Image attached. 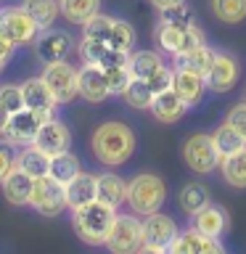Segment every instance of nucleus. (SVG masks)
Wrapping results in <instances>:
<instances>
[{"label": "nucleus", "mask_w": 246, "mask_h": 254, "mask_svg": "<svg viewBox=\"0 0 246 254\" xmlns=\"http://www.w3.org/2000/svg\"><path fill=\"white\" fill-rule=\"evenodd\" d=\"M0 8H3V5H0Z\"/></svg>", "instance_id": "49"}, {"label": "nucleus", "mask_w": 246, "mask_h": 254, "mask_svg": "<svg viewBox=\"0 0 246 254\" xmlns=\"http://www.w3.org/2000/svg\"><path fill=\"white\" fill-rule=\"evenodd\" d=\"M244 101H246V90H244Z\"/></svg>", "instance_id": "48"}, {"label": "nucleus", "mask_w": 246, "mask_h": 254, "mask_svg": "<svg viewBox=\"0 0 246 254\" xmlns=\"http://www.w3.org/2000/svg\"><path fill=\"white\" fill-rule=\"evenodd\" d=\"M225 122H228V125H233L236 130H238V132H241L244 138H246V101H241L238 106H233V109L228 111Z\"/></svg>", "instance_id": "43"}, {"label": "nucleus", "mask_w": 246, "mask_h": 254, "mask_svg": "<svg viewBox=\"0 0 246 254\" xmlns=\"http://www.w3.org/2000/svg\"><path fill=\"white\" fill-rule=\"evenodd\" d=\"M101 13V0H61V16L71 24H82Z\"/></svg>", "instance_id": "29"}, {"label": "nucleus", "mask_w": 246, "mask_h": 254, "mask_svg": "<svg viewBox=\"0 0 246 254\" xmlns=\"http://www.w3.org/2000/svg\"><path fill=\"white\" fill-rule=\"evenodd\" d=\"M172 254H217L222 252V244L212 236H204L201 230H196L193 225L185 230H178L175 241L170 244Z\"/></svg>", "instance_id": "14"}, {"label": "nucleus", "mask_w": 246, "mask_h": 254, "mask_svg": "<svg viewBox=\"0 0 246 254\" xmlns=\"http://www.w3.org/2000/svg\"><path fill=\"white\" fill-rule=\"evenodd\" d=\"M148 85H151V90H154V95H156V93L170 90V87L175 85V69H170V66L164 64V66L159 69L156 74H151V77H148Z\"/></svg>", "instance_id": "41"}, {"label": "nucleus", "mask_w": 246, "mask_h": 254, "mask_svg": "<svg viewBox=\"0 0 246 254\" xmlns=\"http://www.w3.org/2000/svg\"><path fill=\"white\" fill-rule=\"evenodd\" d=\"M178 201H180L185 214H196L198 209H204V206L209 204V188H206L204 183H185V186L180 188Z\"/></svg>", "instance_id": "31"}, {"label": "nucleus", "mask_w": 246, "mask_h": 254, "mask_svg": "<svg viewBox=\"0 0 246 254\" xmlns=\"http://www.w3.org/2000/svg\"><path fill=\"white\" fill-rule=\"evenodd\" d=\"M106 71V77H109V90H111V95H122L124 90H127V85L132 82V71H130V66H114V69H103Z\"/></svg>", "instance_id": "38"}, {"label": "nucleus", "mask_w": 246, "mask_h": 254, "mask_svg": "<svg viewBox=\"0 0 246 254\" xmlns=\"http://www.w3.org/2000/svg\"><path fill=\"white\" fill-rule=\"evenodd\" d=\"M106 51H109V43H98V40H87V37H82L79 45H77L79 61L82 64H95V66L101 64V59H103Z\"/></svg>", "instance_id": "37"}, {"label": "nucleus", "mask_w": 246, "mask_h": 254, "mask_svg": "<svg viewBox=\"0 0 246 254\" xmlns=\"http://www.w3.org/2000/svg\"><path fill=\"white\" fill-rule=\"evenodd\" d=\"M172 87H175V93L188 103V109L198 106V103L204 101V90H209V87H206V79L201 74H193V71L178 69V66H175V85Z\"/></svg>", "instance_id": "21"}, {"label": "nucleus", "mask_w": 246, "mask_h": 254, "mask_svg": "<svg viewBox=\"0 0 246 254\" xmlns=\"http://www.w3.org/2000/svg\"><path fill=\"white\" fill-rule=\"evenodd\" d=\"M193 24V21H190ZM185 32H188V24H172V21H156L154 27V43L162 53H180L183 51V40H185Z\"/></svg>", "instance_id": "22"}, {"label": "nucleus", "mask_w": 246, "mask_h": 254, "mask_svg": "<svg viewBox=\"0 0 246 254\" xmlns=\"http://www.w3.org/2000/svg\"><path fill=\"white\" fill-rule=\"evenodd\" d=\"M209 8L222 24H241L246 19V0H209Z\"/></svg>", "instance_id": "33"}, {"label": "nucleus", "mask_w": 246, "mask_h": 254, "mask_svg": "<svg viewBox=\"0 0 246 254\" xmlns=\"http://www.w3.org/2000/svg\"><path fill=\"white\" fill-rule=\"evenodd\" d=\"M114 220H117V209L109 204H103L101 198L71 209L74 233H77L79 241L87 244V246H106L109 233H111V228H114Z\"/></svg>", "instance_id": "2"}, {"label": "nucleus", "mask_w": 246, "mask_h": 254, "mask_svg": "<svg viewBox=\"0 0 246 254\" xmlns=\"http://www.w3.org/2000/svg\"><path fill=\"white\" fill-rule=\"evenodd\" d=\"M124 103L130 109H138V111H148L151 103H154V90H151L148 79H138L132 77V82L127 85V90L122 93Z\"/></svg>", "instance_id": "32"}, {"label": "nucleus", "mask_w": 246, "mask_h": 254, "mask_svg": "<svg viewBox=\"0 0 246 254\" xmlns=\"http://www.w3.org/2000/svg\"><path fill=\"white\" fill-rule=\"evenodd\" d=\"M106 246H109V252H114V254L140 252V246H143V222L135 217V214H117Z\"/></svg>", "instance_id": "9"}, {"label": "nucleus", "mask_w": 246, "mask_h": 254, "mask_svg": "<svg viewBox=\"0 0 246 254\" xmlns=\"http://www.w3.org/2000/svg\"><path fill=\"white\" fill-rule=\"evenodd\" d=\"M35 146L48 151L51 156L61 154V151H69L71 148V132H69L66 122H61L56 117H48L43 122V127H40L37 138H35Z\"/></svg>", "instance_id": "16"}, {"label": "nucleus", "mask_w": 246, "mask_h": 254, "mask_svg": "<svg viewBox=\"0 0 246 254\" xmlns=\"http://www.w3.org/2000/svg\"><path fill=\"white\" fill-rule=\"evenodd\" d=\"M21 8L40 24V29H48L61 13V0H21Z\"/></svg>", "instance_id": "27"}, {"label": "nucleus", "mask_w": 246, "mask_h": 254, "mask_svg": "<svg viewBox=\"0 0 246 254\" xmlns=\"http://www.w3.org/2000/svg\"><path fill=\"white\" fill-rule=\"evenodd\" d=\"M127 66H130L132 77L148 79L151 74H156L164 66V61H162V53H156V51H138V53H130Z\"/></svg>", "instance_id": "28"}, {"label": "nucleus", "mask_w": 246, "mask_h": 254, "mask_svg": "<svg viewBox=\"0 0 246 254\" xmlns=\"http://www.w3.org/2000/svg\"><path fill=\"white\" fill-rule=\"evenodd\" d=\"M21 93H24V106L32 109V111H37V114L56 117V109L61 106L43 77H29V79H24V82H21Z\"/></svg>", "instance_id": "13"}, {"label": "nucleus", "mask_w": 246, "mask_h": 254, "mask_svg": "<svg viewBox=\"0 0 246 254\" xmlns=\"http://www.w3.org/2000/svg\"><path fill=\"white\" fill-rule=\"evenodd\" d=\"M114 21L117 19H111V16H106V13H95L93 19H87L82 24V37L98 40V43H109L111 29H114Z\"/></svg>", "instance_id": "35"}, {"label": "nucleus", "mask_w": 246, "mask_h": 254, "mask_svg": "<svg viewBox=\"0 0 246 254\" xmlns=\"http://www.w3.org/2000/svg\"><path fill=\"white\" fill-rule=\"evenodd\" d=\"M167 198V188H164V180L154 172H140L127 183V204L135 214H151V212H159L162 209Z\"/></svg>", "instance_id": "3"}, {"label": "nucleus", "mask_w": 246, "mask_h": 254, "mask_svg": "<svg viewBox=\"0 0 246 254\" xmlns=\"http://www.w3.org/2000/svg\"><path fill=\"white\" fill-rule=\"evenodd\" d=\"M8 66V64H3V61H0V74H3V69Z\"/></svg>", "instance_id": "47"}, {"label": "nucleus", "mask_w": 246, "mask_h": 254, "mask_svg": "<svg viewBox=\"0 0 246 254\" xmlns=\"http://www.w3.org/2000/svg\"><path fill=\"white\" fill-rule=\"evenodd\" d=\"M98 198L103 204L119 209V206L127 201V183L119 178V175H114V172L98 175Z\"/></svg>", "instance_id": "25"}, {"label": "nucleus", "mask_w": 246, "mask_h": 254, "mask_svg": "<svg viewBox=\"0 0 246 254\" xmlns=\"http://www.w3.org/2000/svg\"><path fill=\"white\" fill-rule=\"evenodd\" d=\"M0 103H3V106L11 111V114H16V111H21V109H27V106H24L21 85H13V82L0 85Z\"/></svg>", "instance_id": "40"}, {"label": "nucleus", "mask_w": 246, "mask_h": 254, "mask_svg": "<svg viewBox=\"0 0 246 254\" xmlns=\"http://www.w3.org/2000/svg\"><path fill=\"white\" fill-rule=\"evenodd\" d=\"M0 188H3V196H5L8 204L29 206V196H32V188H35V178L27 175L24 170H19V167H13V170L3 178Z\"/></svg>", "instance_id": "18"}, {"label": "nucleus", "mask_w": 246, "mask_h": 254, "mask_svg": "<svg viewBox=\"0 0 246 254\" xmlns=\"http://www.w3.org/2000/svg\"><path fill=\"white\" fill-rule=\"evenodd\" d=\"M40 77L48 82V87L53 90L56 101H59L61 106L63 103H71L79 95V69H74L66 59L45 64V69Z\"/></svg>", "instance_id": "8"}, {"label": "nucleus", "mask_w": 246, "mask_h": 254, "mask_svg": "<svg viewBox=\"0 0 246 254\" xmlns=\"http://www.w3.org/2000/svg\"><path fill=\"white\" fill-rule=\"evenodd\" d=\"M8 122H11V111H8L3 103H0V138L5 135V130H8Z\"/></svg>", "instance_id": "45"}, {"label": "nucleus", "mask_w": 246, "mask_h": 254, "mask_svg": "<svg viewBox=\"0 0 246 254\" xmlns=\"http://www.w3.org/2000/svg\"><path fill=\"white\" fill-rule=\"evenodd\" d=\"M109 45L114 48V51L132 53V48H135V29H132V24L117 19L114 29H111V37H109Z\"/></svg>", "instance_id": "36"}, {"label": "nucleus", "mask_w": 246, "mask_h": 254, "mask_svg": "<svg viewBox=\"0 0 246 254\" xmlns=\"http://www.w3.org/2000/svg\"><path fill=\"white\" fill-rule=\"evenodd\" d=\"M241 79V61L230 51H214V64L206 74V87L212 93H228L233 90Z\"/></svg>", "instance_id": "11"}, {"label": "nucleus", "mask_w": 246, "mask_h": 254, "mask_svg": "<svg viewBox=\"0 0 246 254\" xmlns=\"http://www.w3.org/2000/svg\"><path fill=\"white\" fill-rule=\"evenodd\" d=\"M13 167H16V151H13L11 143L3 138L0 140V183H3V178L13 170Z\"/></svg>", "instance_id": "42"}, {"label": "nucleus", "mask_w": 246, "mask_h": 254, "mask_svg": "<svg viewBox=\"0 0 246 254\" xmlns=\"http://www.w3.org/2000/svg\"><path fill=\"white\" fill-rule=\"evenodd\" d=\"M45 119H48L45 114H37V111H32V109H21V111H16V114H11V122H8V130H5L3 138L11 143L13 148L29 146V143H35Z\"/></svg>", "instance_id": "12"}, {"label": "nucleus", "mask_w": 246, "mask_h": 254, "mask_svg": "<svg viewBox=\"0 0 246 254\" xmlns=\"http://www.w3.org/2000/svg\"><path fill=\"white\" fill-rule=\"evenodd\" d=\"M74 37L69 35L66 29H56V27H48L37 35L35 40V56L43 64H53V61H63L74 53Z\"/></svg>", "instance_id": "10"}, {"label": "nucleus", "mask_w": 246, "mask_h": 254, "mask_svg": "<svg viewBox=\"0 0 246 254\" xmlns=\"http://www.w3.org/2000/svg\"><path fill=\"white\" fill-rule=\"evenodd\" d=\"M220 172H222V180H225L230 188L246 190V148H241V151H236V154L222 159Z\"/></svg>", "instance_id": "26"}, {"label": "nucleus", "mask_w": 246, "mask_h": 254, "mask_svg": "<svg viewBox=\"0 0 246 254\" xmlns=\"http://www.w3.org/2000/svg\"><path fill=\"white\" fill-rule=\"evenodd\" d=\"M111 95L109 90V77L106 71L95 64H82L79 66V98L87 103H101Z\"/></svg>", "instance_id": "15"}, {"label": "nucleus", "mask_w": 246, "mask_h": 254, "mask_svg": "<svg viewBox=\"0 0 246 254\" xmlns=\"http://www.w3.org/2000/svg\"><path fill=\"white\" fill-rule=\"evenodd\" d=\"M183 162L188 164V170H193L196 175H209L212 170H217L222 156L217 146H214V138L206 132H193L190 138L183 143Z\"/></svg>", "instance_id": "5"}, {"label": "nucleus", "mask_w": 246, "mask_h": 254, "mask_svg": "<svg viewBox=\"0 0 246 254\" xmlns=\"http://www.w3.org/2000/svg\"><path fill=\"white\" fill-rule=\"evenodd\" d=\"M29 206L43 217H59V214L66 209V190H63V183H59L51 175H43V178H35V188H32L29 196Z\"/></svg>", "instance_id": "6"}, {"label": "nucleus", "mask_w": 246, "mask_h": 254, "mask_svg": "<svg viewBox=\"0 0 246 254\" xmlns=\"http://www.w3.org/2000/svg\"><path fill=\"white\" fill-rule=\"evenodd\" d=\"M40 32H43L40 24L32 19L21 5L0 8V35H3L8 43H13L16 48L19 45H35Z\"/></svg>", "instance_id": "4"}, {"label": "nucleus", "mask_w": 246, "mask_h": 254, "mask_svg": "<svg viewBox=\"0 0 246 254\" xmlns=\"http://www.w3.org/2000/svg\"><path fill=\"white\" fill-rule=\"evenodd\" d=\"M159 19H162V21H172V24H190V21H196L193 19V8H190L188 3L159 8Z\"/></svg>", "instance_id": "39"}, {"label": "nucleus", "mask_w": 246, "mask_h": 254, "mask_svg": "<svg viewBox=\"0 0 246 254\" xmlns=\"http://www.w3.org/2000/svg\"><path fill=\"white\" fill-rule=\"evenodd\" d=\"M156 8H167V5H178V3H185V0H151Z\"/></svg>", "instance_id": "46"}, {"label": "nucleus", "mask_w": 246, "mask_h": 254, "mask_svg": "<svg viewBox=\"0 0 246 254\" xmlns=\"http://www.w3.org/2000/svg\"><path fill=\"white\" fill-rule=\"evenodd\" d=\"M93 156L98 159L103 167H122L135 151V132L119 119H109L95 127L90 138Z\"/></svg>", "instance_id": "1"}, {"label": "nucleus", "mask_w": 246, "mask_h": 254, "mask_svg": "<svg viewBox=\"0 0 246 254\" xmlns=\"http://www.w3.org/2000/svg\"><path fill=\"white\" fill-rule=\"evenodd\" d=\"M178 230H180L178 222H175L170 214H164V212L146 214V220H143V246H140V252H148V254L170 252V244L175 241Z\"/></svg>", "instance_id": "7"}, {"label": "nucleus", "mask_w": 246, "mask_h": 254, "mask_svg": "<svg viewBox=\"0 0 246 254\" xmlns=\"http://www.w3.org/2000/svg\"><path fill=\"white\" fill-rule=\"evenodd\" d=\"M148 111L156 117V122H162V125H175V122H180L183 114L188 111V103L183 101L178 93H175V87H170V90L154 95V103H151Z\"/></svg>", "instance_id": "19"}, {"label": "nucleus", "mask_w": 246, "mask_h": 254, "mask_svg": "<svg viewBox=\"0 0 246 254\" xmlns=\"http://www.w3.org/2000/svg\"><path fill=\"white\" fill-rule=\"evenodd\" d=\"M212 138H214V146H217L222 159L230 156V154H236V151H241V148H246V138L236 130L233 125H228V122H222L217 130L212 132Z\"/></svg>", "instance_id": "30"}, {"label": "nucleus", "mask_w": 246, "mask_h": 254, "mask_svg": "<svg viewBox=\"0 0 246 254\" xmlns=\"http://www.w3.org/2000/svg\"><path fill=\"white\" fill-rule=\"evenodd\" d=\"M79 170H82V167H79V159L71 154V151H61V154L51 156V172H48V175L66 186V183L74 178Z\"/></svg>", "instance_id": "34"}, {"label": "nucleus", "mask_w": 246, "mask_h": 254, "mask_svg": "<svg viewBox=\"0 0 246 254\" xmlns=\"http://www.w3.org/2000/svg\"><path fill=\"white\" fill-rule=\"evenodd\" d=\"M16 167L32 175V178H43V175L51 172V154L35 146V143H29V146H21L16 151Z\"/></svg>", "instance_id": "24"}, {"label": "nucleus", "mask_w": 246, "mask_h": 254, "mask_svg": "<svg viewBox=\"0 0 246 254\" xmlns=\"http://www.w3.org/2000/svg\"><path fill=\"white\" fill-rule=\"evenodd\" d=\"M13 51H16V45H13V43H8V40L0 35V61L8 64V61L13 59Z\"/></svg>", "instance_id": "44"}, {"label": "nucleus", "mask_w": 246, "mask_h": 254, "mask_svg": "<svg viewBox=\"0 0 246 254\" xmlns=\"http://www.w3.org/2000/svg\"><path fill=\"white\" fill-rule=\"evenodd\" d=\"M63 190H66V204H69V209H77V206L90 204V201H95V198H98V175L79 170L74 178H71L66 186H63Z\"/></svg>", "instance_id": "17"}, {"label": "nucleus", "mask_w": 246, "mask_h": 254, "mask_svg": "<svg viewBox=\"0 0 246 254\" xmlns=\"http://www.w3.org/2000/svg\"><path fill=\"white\" fill-rule=\"evenodd\" d=\"M190 225L196 230H201L204 236H212V238H220L222 233L228 230L230 220H228V212L217 204H206L204 209H198L196 214H190Z\"/></svg>", "instance_id": "20"}, {"label": "nucleus", "mask_w": 246, "mask_h": 254, "mask_svg": "<svg viewBox=\"0 0 246 254\" xmlns=\"http://www.w3.org/2000/svg\"><path fill=\"white\" fill-rule=\"evenodd\" d=\"M172 64L178 69H188V71H193V74H201L206 79V74H209V69H212V64H214V48L209 45H198L193 48V51H185V53H175L172 56Z\"/></svg>", "instance_id": "23"}]
</instances>
